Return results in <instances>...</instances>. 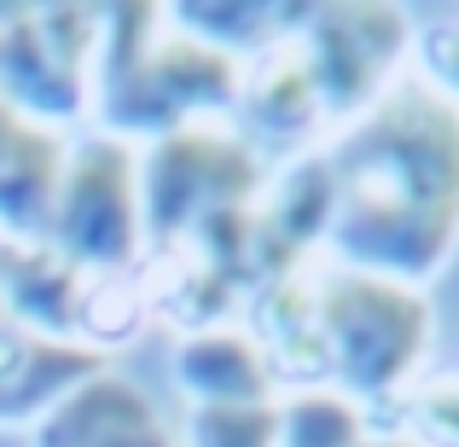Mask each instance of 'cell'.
I'll return each mask as SVG.
<instances>
[{
	"mask_svg": "<svg viewBox=\"0 0 459 447\" xmlns=\"http://www.w3.org/2000/svg\"><path fill=\"white\" fill-rule=\"evenodd\" d=\"M332 215L320 250L337 268L425 291L459 250V105L402 70L320 151Z\"/></svg>",
	"mask_w": 459,
	"mask_h": 447,
	"instance_id": "cell-1",
	"label": "cell"
},
{
	"mask_svg": "<svg viewBox=\"0 0 459 447\" xmlns=\"http://www.w3.org/2000/svg\"><path fill=\"white\" fill-rule=\"evenodd\" d=\"M233 53L192 41L169 23L163 6H100V47H93L88 111L105 140H163L192 123H221L238 99Z\"/></svg>",
	"mask_w": 459,
	"mask_h": 447,
	"instance_id": "cell-2",
	"label": "cell"
},
{
	"mask_svg": "<svg viewBox=\"0 0 459 447\" xmlns=\"http://www.w3.org/2000/svg\"><path fill=\"white\" fill-rule=\"evenodd\" d=\"M134 186H140V256L198 238L204 227L250 210L268 186V163L238 128L227 123H192L175 134L152 140L134 157Z\"/></svg>",
	"mask_w": 459,
	"mask_h": 447,
	"instance_id": "cell-3",
	"label": "cell"
},
{
	"mask_svg": "<svg viewBox=\"0 0 459 447\" xmlns=\"http://www.w3.org/2000/svg\"><path fill=\"white\" fill-rule=\"evenodd\" d=\"M58 262L82 273H134L140 268V186H134V146L123 140H82L65 151L53 203H47L41 238Z\"/></svg>",
	"mask_w": 459,
	"mask_h": 447,
	"instance_id": "cell-4",
	"label": "cell"
},
{
	"mask_svg": "<svg viewBox=\"0 0 459 447\" xmlns=\"http://www.w3.org/2000/svg\"><path fill=\"white\" fill-rule=\"evenodd\" d=\"M100 6H0V105L35 128L88 116Z\"/></svg>",
	"mask_w": 459,
	"mask_h": 447,
	"instance_id": "cell-5",
	"label": "cell"
},
{
	"mask_svg": "<svg viewBox=\"0 0 459 447\" xmlns=\"http://www.w3.org/2000/svg\"><path fill=\"white\" fill-rule=\"evenodd\" d=\"M297 47L320 93L325 128H343L407 70L413 18L402 6H308Z\"/></svg>",
	"mask_w": 459,
	"mask_h": 447,
	"instance_id": "cell-6",
	"label": "cell"
},
{
	"mask_svg": "<svg viewBox=\"0 0 459 447\" xmlns=\"http://www.w3.org/2000/svg\"><path fill=\"white\" fill-rule=\"evenodd\" d=\"M35 447H180L157 401L117 372H88L30 425Z\"/></svg>",
	"mask_w": 459,
	"mask_h": 447,
	"instance_id": "cell-7",
	"label": "cell"
},
{
	"mask_svg": "<svg viewBox=\"0 0 459 447\" xmlns=\"http://www.w3.org/2000/svg\"><path fill=\"white\" fill-rule=\"evenodd\" d=\"M233 105H238V116H245L238 134L256 151L262 146L268 151H308V140L325 134V111H320V93H314V76L303 64L297 35H285L280 47L245 58Z\"/></svg>",
	"mask_w": 459,
	"mask_h": 447,
	"instance_id": "cell-8",
	"label": "cell"
},
{
	"mask_svg": "<svg viewBox=\"0 0 459 447\" xmlns=\"http://www.w3.org/2000/svg\"><path fill=\"white\" fill-rule=\"evenodd\" d=\"M175 383L192 407H256L273 401V372L268 355L250 343V331L233 325H210L192 331L175 348Z\"/></svg>",
	"mask_w": 459,
	"mask_h": 447,
	"instance_id": "cell-9",
	"label": "cell"
},
{
	"mask_svg": "<svg viewBox=\"0 0 459 447\" xmlns=\"http://www.w3.org/2000/svg\"><path fill=\"white\" fill-rule=\"evenodd\" d=\"M58 168H65V146L58 134L23 123L12 105H0V233L35 245L53 203Z\"/></svg>",
	"mask_w": 459,
	"mask_h": 447,
	"instance_id": "cell-10",
	"label": "cell"
},
{
	"mask_svg": "<svg viewBox=\"0 0 459 447\" xmlns=\"http://www.w3.org/2000/svg\"><path fill=\"white\" fill-rule=\"evenodd\" d=\"M367 436V407L337 390H297L291 401H280V447H360Z\"/></svg>",
	"mask_w": 459,
	"mask_h": 447,
	"instance_id": "cell-11",
	"label": "cell"
},
{
	"mask_svg": "<svg viewBox=\"0 0 459 447\" xmlns=\"http://www.w3.org/2000/svg\"><path fill=\"white\" fill-rule=\"evenodd\" d=\"M384 436H402L413 447H459V372H442L430 383H413L384 413H372Z\"/></svg>",
	"mask_w": 459,
	"mask_h": 447,
	"instance_id": "cell-12",
	"label": "cell"
},
{
	"mask_svg": "<svg viewBox=\"0 0 459 447\" xmlns=\"http://www.w3.org/2000/svg\"><path fill=\"white\" fill-rule=\"evenodd\" d=\"M180 447H280V401H256V407H186Z\"/></svg>",
	"mask_w": 459,
	"mask_h": 447,
	"instance_id": "cell-13",
	"label": "cell"
},
{
	"mask_svg": "<svg viewBox=\"0 0 459 447\" xmlns=\"http://www.w3.org/2000/svg\"><path fill=\"white\" fill-rule=\"evenodd\" d=\"M413 70L442 88L459 105V23H430V30H413Z\"/></svg>",
	"mask_w": 459,
	"mask_h": 447,
	"instance_id": "cell-14",
	"label": "cell"
}]
</instances>
